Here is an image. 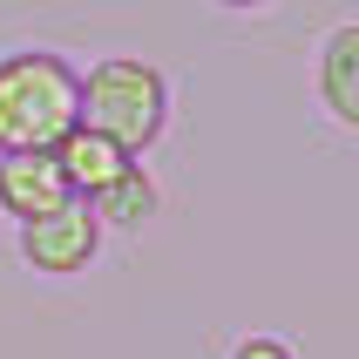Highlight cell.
I'll list each match as a JSON object with an SVG mask.
<instances>
[{
    "label": "cell",
    "instance_id": "6da1fadb",
    "mask_svg": "<svg viewBox=\"0 0 359 359\" xmlns=\"http://www.w3.org/2000/svg\"><path fill=\"white\" fill-rule=\"evenodd\" d=\"M81 122V75L61 55H7L0 61V156L14 149H55Z\"/></svg>",
    "mask_w": 359,
    "mask_h": 359
},
{
    "label": "cell",
    "instance_id": "52a82bcc",
    "mask_svg": "<svg viewBox=\"0 0 359 359\" xmlns=\"http://www.w3.org/2000/svg\"><path fill=\"white\" fill-rule=\"evenodd\" d=\"M95 217H109L116 231H136V224H149L156 217V183L142 177V170H129L122 183H109L95 197Z\"/></svg>",
    "mask_w": 359,
    "mask_h": 359
},
{
    "label": "cell",
    "instance_id": "3957f363",
    "mask_svg": "<svg viewBox=\"0 0 359 359\" xmlns=\"http://www.w3.org/2000/svg\"><path fill=\"white\" fill-rule=\"evenodd\" d=\"M95 244H102V217H95L88 197H68L61 210L20 224V258L34 264V271H48V278L88 271V264H95Z\"/></svg>",
    "mask_w": 359,
    "mask_h": 359
},
{
    "label": "cell",
    "instance_id": "8992f818",
    "mask_svg": "<svg viewBox=\"0 0 359 359\" xmlns=\"http://www.w3.org/2000/svg\"><path fill=\"white\" fill-rule=\"evenodd\" d=\"M319 102H325V116L359 129V20L319 48Z\"/></svg>",
    "mask_w": 359,
    "mask_h": 359
},
{
    "label": "cell",
    "instance_id": "277c9868",
    "mask_svg": "<svg viewBox=\"0 0 359 359\" xmlns=\"http://www.w3.org/2000/svg\"><path fill=\"white\" fill-rule=\"evenodd\" d=\"M68 197L75 190H68V170H61L55 149H14V156H0V210H14L20 224L61 210Z\"/></svg>",
    "mask_w": 359,
    "mask_h": 359
},
{
    "label": "cell",
    "instance_id": "7a4b0ae2",
    "mask_svg": "<svg viewBox=\"0 0 359 359\" xmlns=\"http://www.w3.org/2000/svg\"><path fill=\"white\" fill-rule=\"evenodd\" d=\"M163 116H170V81L149 61L116 55V61H102V68L81 75V129H102L129 156L163 136Z\"/></svg>",
    "mask_w": 359,
    "mask_h": 359
},
{
    "label": "cell",
    "instance_id": "ba28073f",
    "mask_svg": "<svg viewBox=\"0 0 359 359\" xmlns=\"http://www.w3.org/2000/svg\"><path fill=\"white\" fill-rule=\"evenodd\" d=\"M231 359H292V346H285V339H244Z\"/></svg>",
    "mask_w": 359,
    "mask_h": 359
},
{
    "label": "cell",
    "instance_id": "9c48e42d",
    "mask_svg": "<svg viewBox=\"0 0 359 359\" xmlns=\"http://www.w3.org/2000/svg\"><path fill=\"white\" fill-rule=\"evenodd\" d=\"M217 7H264V0H217Z\"/></svg>",
    "mask_w": 359,
    "mask_h": 359
},
{
    "label": "cell",
    "instance_id": "5b68a950",
    "mask_svg": "<svg viewBox=\"0 0 359 359\" xmlns=\"http://www.w3.org/2000/svg\"><path fill=\"white\" fill-rule=\"evenodd\" d=\"M55 156H61V170H68V190L88 197V203H95L109 183H122L129 170H136V156H129L122 142H109L102 129H81V122L55 142Z\"/></svg>",
    "mask_w": 359,
    "mask_h": 359
}]
</instances>
